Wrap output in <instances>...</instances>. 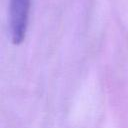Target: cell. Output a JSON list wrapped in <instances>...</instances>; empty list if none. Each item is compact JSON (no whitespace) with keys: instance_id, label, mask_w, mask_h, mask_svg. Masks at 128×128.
<instances>
[{"instance_id":"cell-1","label":"cell","mask_w":128,"mask_h":128,"mask_svg":"<svg viewBox=\"0 0 128 128\" xmlns=\"http://www.w3.org/2000/svg\"><path fill=\"white\" fill-rule=\"evenodd\" d=\"M30 0H10V33L14 44H20L26 35Z\"/></svg>"}]
</instances>
